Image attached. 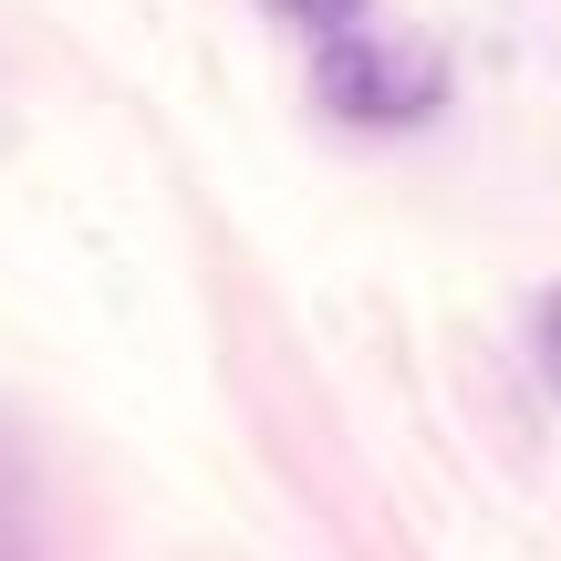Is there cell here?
Masks as SVG:
<instances>
[{
	"instance_id": "277c9868",
	"label": "cell",
	"mask_w": 561,
	"mask_h": 561,
	"mask_svg": "<svg viewBox=\"0 0 561 561\" xmlns=\"http://www.w3.org/2000/svg\"><path fill=\"white\" fill-rule=\"evenodd\" d=\"M530 354H541V375H551V396H561V291L530 301Z\"/></svg>"
},
{
	"instance_id": "3957f363",
	"label": "cell",
	"mask_w": 561,
	"mask_h": 561,
	"mask_svg": "<svg viewBox=\"0 0 561 561\" xmlns=\"http://www.w3.org/2000/svg\"><path fill=\"white\" fill-rule=\"evenodd\" d=\"M280 21H291V32H312V42H333V32H354L364 21V0H271Z\"/></svg>"
},
{
	"instance_id": "6da1fadb",
	"label": "cell",
	"mask_w": 561,
	"mask_h": 561,
	"mask_svg": "<svg viewBox=\"0 0 561 561\" xmlns=\"http://www.w3.org/2000/svg\"><path fill=\"white\" fill-rule=\"evenodd\" d=\"M322 104L354 125H426L447 104V62L426 42H385V32H333L322 42Z\"/></svg>"
},
{
	"instance_id": "7a4b0ae2",
	"label": "cell",
	"mask_w": 561,
	"mask_h": 561,
	"mask_svg": "<svg viewBox=\"0 0 561 561\" xmlns=\"http://www.w3.org/2000/svg\"><path fill=\"white\" fill-rule=\"evenodd\" d=\"M0 561H62L53 541V489H42V458L11 416H0Z\"/></svg>"
}]
</instances>
